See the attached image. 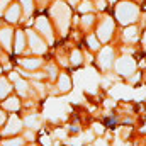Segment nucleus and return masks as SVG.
<instances>
[{
    "instance_id": "1",
    "label": "nucleus",
    "mask_w": 146,
    "mask_h": 146,
    "mask_svg": "<svg viewBox=\"0 0 146 146\" xmlns=\"http://www.w3.org/2000/svg\"><path fill=\"white\" fill-rule=\"evenodd\" d=\"M117 19L122 22V24H127V22H133L136 21L138 17V9L133 5V3H127V2H122L117 5Z\"/></svg>"
},
{
    "instance_id": "2",
    "label": "nucleus",
    "mask_w": 146,
    "mask_h": 146,
    "mask_svg": "<svg viewBox=\"0 0 146 146\" xmlns=\"http://www.w3.org/2000/svg\"><path fill=\"white\" fill-rule=\"evenodd\" d=\"M115 68H117V73H121V75H129V73L134 72L136 65H134V61H133L131 58H121V60L117 61Z\"/></svg>"
},
{
    "instance_id": "3",
    "label": "nucleus",
    "mask_w": 146,
    "mask_h": 146,
    "mask_svg": "<svg viewBox=\"0 0 146 146\" xmlns=\"http://www.w3.org/2000/svg\"><path fill=\"white\" fill-rule=\"evenodd\" d=\"M114 31V24H112V19L110 17H106L102 22H100V26H99V37L102 39V41H107L110 37V33Z\"/></svg>"
},
{
    "instance_id": "4",
    "label": "nucleus",
    "mask_w": 146,
    "mask_h": 146,
    "mask_svg": "<svg viewBox=\"0 0 146 146\" xmlns=\"http://www.w3.org/2000/svg\"><path fill=\"white\" fill-rule=\"evenodd\" d=\"M29 41H31V48H33L34 53H44V51H46V44H44L33 31H29Z\"/></svg>"
},
{
    "instance_id": "5",
    "label": "nucleus",
    "mask_w": 146,
    "mask_h": 146,
    "mask_svg": "<svg viewBox=\"0 0 146 146\" xmlns=\"http://www.w3.org/2000/svg\"><path fill=\"white\" fill-rule=\"evenodd\" d=\"M19 129H21V121L15 115H12L10 117V122L7 124V129H3V134L5 136L7 134H15V133H19Z\"/></svg>"
},
{
    "instance_id": "6",
    "label": "nucleus",
    "mask_w": 146,
    "mask_h": 146,
    "mask_svg": "<svg viewBox=\"0 0 146 146\" xmlns=\"http://www.w3.org/2000/svg\"><path fill=\"white\" fill-rule=\"evenodd\" d=\"M112 49L110 48H106L102 53H100V65H102V68H109L110 65H112Z\"/></svg>"
},
{
    "instance_id": "7",
    "label": "nucleus",
    "mask_w": 146,
    "mask_h": 146,
    "mask_svg": "<svg viewBox=\"0 0 146 146\" xmlns=\"http://www.w3.org/2000/svg\"><path fill=\"white\" fill-rule=\"evenodd\" d=\"M37 29L44 34V36H48V39L51 41L53 39V33H51V27H49V24H48V21L44 19V17H39V21H37Z\"/></svg>"
},
{
    "instance_id": "8",
    "label": "nucleus",
    "mask_w": 146,
    "mask_h": 146,
    "mask_svg": "<svg viewBox=\"0 0 146 146\" xmlns=\"http://www.w3.org/2000/svg\"><path fill=\"white\" fill-rule=\"evenodd\" d=\"M19 15H21V7H19V5H12V7L7 10L5 19H7L9 22H15V21H19Z\"/></svg>"
},
{
    "instance_id": "9",
    "label": "nucleus",
    "mask_w": 146,
    "mask_h": 146,
    "mask_svg": "<svg viewBox=\"0 0 146 146\" xmlns=\"http://www.w3.org/2000/svg\"><path fill=\"white\" fill-rule=\"evenodd\" d=\"M10 37H12L10 29H3V31H0V41H2V44H3L5 49H10V42H12Z\"/></svg>"
},
{
    "instance_id": "10",
    "label": "nucleus",
    "mask_w": 146,
    "mask_h": 146,
    "mask_svg": "<svg viewBox=\"0 0 146 146\" xmlns=\"http://www.w3.org/2000/svg\"><path fill=\"white\" fill-rule=\"evenodd\" d=\"M58 85H60V90H61V92H68L70 87H72L70 78H68L66 75H60V82H58Z\"/></svg>"
},
{
    "instance_id": "11",
    "label": "nucleus",
    "mask_w": 146,
    "mask_h": 146,
    "mask_svg": "<svg viewBox=\"0 0 146 146\" xmlns=\"http://www.w3.org/2000/svg\"><path fill=\"white\" fill-rule=\"evenodd\" d=\"M24 34L22 33H17V37H15V53H21L24 49Z\"/></svg>"
},
{
    "instance_id": "12",
    "label": "nucleus",
    "mask_w": 146,
    "mask_h": 146,
    "mask_svg": "<svg viewBox=\"0 0 146 146\" xmlns=\"http://www.w3.org/2000/svg\"><path fill=\"white\" fill-rule=\"evenodd\" d=\"M3 107L7 110H17L19 109V100L17 99H9L7 102H3Z\"/></svg>"
},
{
    "instance_id": "13",
    "label": "nucleus",
    "mask_w": 146,
    "mask_h": 146,
    "mask_svg": "<svg viewBox=\"0 0 146 146\" xmlns=\"http://www.w3.org/2000/svg\"><path fill=\"white\" fill-rule=\"evenodd\" d=\"M9 92H10V85H9V82H7V80H0V99L5 97Z\"/></svg>"
},
{
    "instance_id": "14",
    "label": "nucleus",
    "mask_w": 146,
    "mask_h": 146,
    "mask_svg": "<svg viewBox=\"0 0 146 146\" xmlns=\"http://www.w3.org/2000/svg\"><path fill=\"white\" fill-rule=\"evenodd\" d=\"M21 63H22L26 68H29V70H33V68H37V66L41 65V61H39V60H22Z\"/></svg>"
},
{
    "instance_id": "15",
    "label": "nucleus",
    "mask_w": 146,
    "mask_h": 146,
    "mask_svg": "<svg viewBox=\"0 0 146 146\" xmlns=\"http://www.w3.org/2000/svg\"><path fill=\"white\" fill-rule=\"evenodd\" d=\"M24 143V139H21V138H14V139H10V141H5L3 146H22Z\"/></svg>"
},
{
    "instance_id": "16",
    "label": "nucleus",
    "mask_w": 146,
    "mask_h": 146,
    "mask_svg": "<svg viewBox=\"0 0 146 146\" xmlns=\"http://www.w3.org/2000/svg\"><path fill=\"white\" fill-rule=\"evenodd\" d=\"M72 63L73 65H80V63H82V56H80L78 51H73L72 53Z\"/></svg>"
},
{
    "instance_id": "17",
    "label": "nucleus",
    "mask_w": 146,
    "mask_h": 146,
    "mask_svg": "<svg viewBox=\"0 0 146 146\" xmlns=\"http://www.w3.org/2000/svg\"><path fill=\"white\" fill-rule=\"evenodd\" d=\"M22 3H24L26 14H31L33 12V0H22Z\"/></svg>"
},
{
    "instance_id": "18",
    "label": "nucleus",
    "mask_w": 146,
    "mask_h": 146,
    "mask_svg": "<svg viewBox=\"0 0 146 146\" xmlns=\"http://www.w3.org/2000/svg\"><path fill=\"white\" fill-rule=\"evenodd\" d=\"M126 37L134 39V37H136V27H129V29H126Z\"/></svg>"
},
{
    "instance_id": "19",
    "label": "nucleus",
    "mask_w": 146,
    "mask_h": 146,
    "mask_svg": "<svg viewBox=\"0 0 146 146\" xmlns=\"http://www.w3.org/2000/svg\"><path fill=\"white\" fill-rule=\"evenodd\" d=\"M90 9H92V3H90V2H83V3H82V7H80V10H82V12L90 10Z\"/></svg>"
},
{
    "instance_id": "20",
    "label": "nucleus",
    "mask_w": 146,
    "mask_h": 146,
    "mask_svg": "<svg viewBox=\"0 0 146 146\" xmlns=\"http://www.w3.org/2000/svg\"><path fill=\"white\" fill-rule=\"evenodd\" d=\"M88 42H90V48L92 49H97L99 48V42L95 41V37H88Z\"/></svg>"
},
{
    "instance_id": "21",
    "label": "nucleus",
    "mask_w": 146,
    "mask_h": 146,
    "mask_svg": "<svg viewBox=\"0 0 146 146\" xmlns=\"http://www.w3.org/2000/svg\"><path fill=\"white\" fill-rule=\"evenodd\" d=\"M92 19H94L92 15H87V17H83V24H85V26H88V24L92 22Z\"/></svg>"
},
{
    "instance_id": "22",
    "label": "nucleus",
    "mask_w": 146,
    "mask_h": 146,
    "mask_svg": "<svg viewBox=\"0 0 146 146\" xmlns=\"http://www.w3.org/2000/svg\"><path fill=\"white\" fill-rule=\"evenodd\" d=\"M9 2H10V0H0V14H2V10H3V7H5V5H7Z\"/></svg>"
},
{
    "instance_id": "23",
    "label": "nucleus",
    "mask_w": 146,
    "mask_h": 146,
    "mask_svg": "<svg viewBox=\"0 0 146 146\" xmlns=\"http://www.w3.org/2000/svg\"><path fill=\"white\" fill-rule=\"evenodd\" d=\"M95 131H97V133H102V131H104V126H100V124H95Z\"/></svg>"
},
{
    "instance_id": "24",
    "label": "nucleus",
    "mask_w": 146,
    "mask_h": 146,
    "mask_svg": "<svg viewBox=\"0 0 146 146\" xmlns=\"http://www.w3.org/2000/svg\"><path fill=\"white\" fill-rule=\"evenodd\" d=\"M42 145H44V146H51V143H49V138H42Z\"/></svg>"
},
{
    "instance_id": "25",
    "label": "nucleus",
    "mask_w": 146,
    "mask_h": 146,
    "mask_svg": "<svg viewBox=\"0 0 146 146\" xmlns=\"http://www.w3.org/2000/svg\"><path fill=\"white\" fill-rule=\"evenodd\" d=\"M3 121H5V114H3V112H2V110H0V124H2V122H3Z\"/></svg>"
}]
</instances>
